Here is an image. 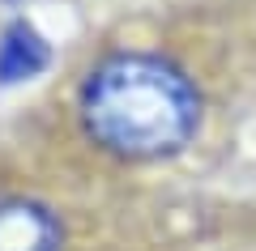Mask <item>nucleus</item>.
Masks as SVG:
<instances>
[{
    "label": "nucleus",
    "instance_id": "3",
    "mask_svg": "<svg viewBox=\"0 0 256 251\" xmlns=\"http://www.w3.org/2000/svg\"><path fill=\"white\" fill-rule=\"evenodd\" d=\"M52 64V43L30 17H13L0 30V85H26Z\"/></svg>",
    "mask_w": 256,
    "mask_h": 251
},
{
    "label": "nucleus",
    "instance_id": "2",
    "mask_svg": "<svg viewBox=\"0 0 256 251\" xmlns=\"http://www.w3.org/2000/svg\"><path fill=\"white\" fill-rule=\"evenodd\" d=\"M0 251H64V222L38 196H0Z\"/></svg>",
    "mask_w": 256,
    "mask_h": 251
},
{
    "label": "nucleus",
    "instance_id": "1",
    "mask_svg": "<svg viewBox=\"0 0 256 251\" xmlns=\"http://www.w3.org/2000/svg\"><path fill=\"white\" fill-rule=\"evenodd\" d=\"M86 141L116 162H166L184 153L205 119V94L162 51H107L77 90Z\"/></svg>",
    "mask_w": 256,
    "mask_h": 251
}]
</instances>
